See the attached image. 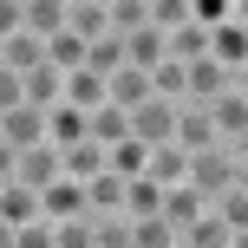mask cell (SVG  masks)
<instances>
[{"instance_id": "obj_1", "label": "cell", "mask_w": 248, "mask_h": 248, "mask_svg": "<svg viewBox=\"0 0 248 248\" xmlns=\"http://www.w3.org/2000/svg\"><path fill=\"white\" fill-rule=\"evenodd\" d=\"M242 183H248V157H235V150H202L183 170V189H196L202 202H216L222 189H242Z\"/></svg>"}, {"instance_id": "obj_2", "label": "cell", "mask_w": 248, "mask_h": 248, "mask_svg": "<svg viewBox=\"0 0 248 248\" xmlns=\"http://www.w3.org/2000/svg\"><path fill=\"white\" fill-rule=\"evenodd\" d=\"M209 59L222 72H248V7L242 0H229V20L209 26Z\"/></svg>"}, {"instance_id": "obj_3", "label": "cell", "mask_w": 248, "mask_h": 248, "mask_svg": "<svg viewBox=\"0 0 248 248\" xmlns=\"http://www.w3.org/2000/svg\"><path fill=\"white\" fill-rule=\"evenodd\" d=\"M229 85H248V72H222L216 59H196V65H183V105H216Z\"/></svg>"}, {"instance_id": "obj_4", "label": "cell", "mask_w": 248, "mask_h": 248, "mask_svg": "<svg viewBox=\"0 0 248 248\" xmlns=\"http://www.w3.org/2000/svg\"><path fill=\"white\" fill-rule=\"evenodd\" d=\"M59 150H52V144H33V150H13V183H20V189H33V196H39V189H46V183H59Z\"/></svg>"}, {"instance_id": "obj_5", "label": "cell", "mask_w": 248, "mask_h": 248, "mask_svg": "<svg viewBox=\"0 0 248 248\" xmlns=\"http://www.w3.org/2000/svg\"><path fill=\"white\" fill-rule=\"evenodd\" d=\"M170 131H176V105H163V98H144V105L131 111V144L157 150V144H170Z\"/></svg>"}, {"instance_id": "obj_6", "label": "cell", "mask_w": 248, "mask_h": 248, "mask_svg": "<svg viewBox=\"0 0 248 248\" xmlns=\"http://www.w3.org/2000/svg\"><path fill=\"white\" fill-rule=\"evenodd\" d=\"M170 144L183 150V157H202V150H216V124L202 105H176V131H170Z\"/></svg>"}, {"instance_id": "obj_7", "label": "cell", "mask_w": 248, "mask_h": 248, "mask_svg": "<svg viewBox=\"0 0 248 248\" xmlns=\"http://www.w3.org/2000/svg\"><path fill=\"white\" fill-rule=\"evenodd\" d=\"M0 144H7V150H33V144H46V111H33V105L0 111Z\"/></svg>"}, {"instance_id": "obj_8", "label": "cell", "mask_w": 248, "mask_h": 248, "mask_svg": "<svg viewBox=\"0 0 248 248\" xmlns=\"http://www.w3.org/2000/svg\"><path fill=\"white\" fill-rule=\"evenodd\" d=\"M78 216H85V189H78V183H65V176H59V183L39 189V222L59 229V222H78Z\"/></svg>"}, {"instance_id": "obj_9", "label": "cell", "mask_w": 248, "mask_h": 248, "mask_svg": "<svg viewBox=\"0 0 248 248\" xmlns=\"http://www.w3.org/2000/svg\"><path fill=\"white\" fill-rule=\"evenodd\" d=\"M65 33H72L78 46L105 39V33H111V13H105V0H65Z\"/></svg>"}, {"instance_id": "obj_10", "label": "cell", "mask_w": 248, "mask_h": 248, "mask_svg": "<svg viewBox=\"0 0 248 248\" xmlns=\"http://www.w3.org/2000/svg\"><path fill=\"white\" fill-rule=\"evenodd\" d=\"M20 33H33L39 46L65 33V0H20Z\"/></svg>"}, {"instance_id": "obj_11", "label": "cell", "mask_w": 248, "mask_h": 248, "mask_svg": "<svg viewBox=\"0 0 248 248\" xmlns=\"http://www.w3.org/2000/svg\"><path fill=\"white\" fill-rule=\"evenodd\" d=\"M183 248H248V235H235V229H229L216 209H202L196 222L183 229Z\"/></svg>"}, {"instance_id": "obj_12", "label": "cell", "mask_w": 248, "mask_h": 248, "mask_svg": "<svg viewBox=\"0 0 248 248\" xmlns=\"http://www.w3.org/2000/svg\"><path fill=\"white\" fill-rule=\"evenodd\" d=\"M183 170H189V157H183L176 144L144 150V183H157V189H183Z\"/></svg>"}, {"instance_id": "obj_13", "label": "cell", "mask_w": 248, "mask_h": 248, "mask_svg": "<svg viewBox=\"0 0 248 248\" xmlns=\"http://www.w3.org/2000/svg\"><path fill=\"white\" fill-rule=\"evenodd\" d=\"M39 65H46V46H39L33 33H13V39H0V72L26 78V72H39Z\"/></svg>"}, {"instance_id": "obj_14", "label": "cell", "mask_w": 248, "mask_h": 248, "mask_svg": "<svg viewBox=\"0 0 248 248\" xmlns=\"http://www.w3.org/2000/svg\"><path fill=\"white\" fill-rule=\"evenodd\" d=\"M85 137H92L98 150L124 144V137H131V111H118V105H98V111H85Z\"/></svg>"}, {"instance_id": "obj_15", "label": "cell", "mask_w": 248, "mask_h": 248, "mask_svg": "<svg viewBox=\"0 0 248 248\" xmlns=\"http://www.w3.org/2000/svg\"><path fill=\"white\" fill-rule=\"evenodd\" d=\"M26 222H39V196L20 183H0V229H26Z\"/></svg>"}, {"instance_id": "obj_16", "label": "cell", "mask_w": 248, "mask_h": 248, "mask_svg": "<svg viewBox=\"0 0 248 248\" xmlns=\"http://www.w3.org/2000/svg\"><path fill=\"white\" fill-rule=\"evenodd\" d=\"M59 170H65V183H92V176H105V150L85 137V144L59 150Z\"/></svg>"}, {"instance_id": "obj_17", "label": "cell", "mask_w": 248, "mask_h": 248, "mask_svg": "<svg viewBox=\"0 0 248 248\" xmlns=\"http://www.w3.org/2000/svg\"><path fill=\"white\" fill-rule=\"evenodd\" d=\"M46 144H52V150L85 144V111H72V105H52V111H46Z\"/></svg>"}, {"instance_id": "obj_18", "label": "cell", "mask_w": 248, "mask_h": 248, "mask_svg": "<svg viewBox=\"0 0 248 248\" xmlns=\"http://www.w3.org/2000/svg\"><path fill=\"white\" fill-rule=\"evenodd\" d=\"M202 209H209V202H202V196H196V189H163V209H157V216H163V222H170V229H176V235H183V229H189V222H196V216H202Z\"/></svg>"}, {"instance_id": "obj_19", "label": "cell", "mask_w": 248, "mask_h": 248, "mask_svg": "<svg viewBox=\"0 0 248 248\" xmlns=\"http://www.w3.org/2000/svg\"><path fill=\"white\" fill-rule=\"evenodd\" d=\"M157 209H163V189L144 183V176H131V183H124V222H150Z\"/></svg>"}, {"instance_id": "obj_20", "label": "cell", "mask_w": 248, "mask_h": 248, "mask_svg": "<svg viewBox=\"0 0 248 248\" xmlns=\"http://www.w3.org/2000/svg\"><path fill=\"white\" fill-rule=\"evenodd\" d=\"M131 248H183V235L163 216H150V222H131Z\"/></svg>"}, {"instance_id": "obj_21", "label": "cell", "mask_w": 248, "mask_h": 248, "mask_svg": "<svg viewBox=\"0 0 248 248\" xmlns=\"http://www.w3.org/2000/svg\"><path fill=\"white\" fill-rule=\"evenodd\" d=\"M209 209L222 216V222L235 229V235H248V183H242V189H222V196H216Z\"/></svg>"}, {"instance_id": "obj_22", "label": "cell", "mask_w": 248, "mask_h": 248, "mask_svg": "<svg viewBox=\"0 0 248 248\" xmlns=\"http://www.w3.org/2000/svg\"><path fill=\"white\" fill-rule=\"evenodd\" d=\"M105 13H111V39H124V33L144 26V0H105Z\"/></svg>"}, {"instance_id": "obj_23", "label": "cell", "mask_w": 248, "mask_h": 248, "mask_svg": "<svg viewBox=\"0 0 248 248\" xmlns=\"http://www.w3.org/2000/svg\"><path fill=\"white\" fill-rule=\"evenodd\" d=\"M52 248H92V222H85V216H78V222H59V229H52Z\"/></svg>"}, {"instance_id": "obj_24", "label": "cell", "mask_w": 248, "mask_h": 248, "mask_svg": "<svg viewBox=\"0 0 248 248\" xmlns=\"http://www.w3.org/2000/svg\"><path fill=\"white\" fill-rule=\"evenodd\" d=\"M13 248H52V229H46V222H26V229H13Z\"/></svg>"}, {"instance_id": "obj_25", "label": "cell", "mask_w": 248, "mask_h": 248, "mask_svg": "<svg viewBox=\"0 0 248 248\" xmlns=\"http://www.w3.org/2000/svg\"><path fill=\"white\" fill-rule=\"evenodd\" d=\"M20 33V0H0V39Z\"/></svg>"}, {"instance_id": "obj_26", "label": "cell", "mask_w": 248, "mask_h": 248, "mask_svg": "<svg viewBox=\"0 0 248 248\" xmlns=\"http://www.w3.org/2000/svg\"><path fill=\"white\" fill-rule=\"evenodd\" d=\"M13 105H20V78L0 72V111H13Z\"/></svg>"}, {"instance_id": "obj_27", "label": "cell", "mask_w": 248, "mask_h": 248, "mask_svg": "<svg viewBox=\"0 0 248 248\" xmlns=\"http://www.w3.org/2000/svg\"><path fill=\"white\" fill-rule=\"evenodd\" d=\"M0 183H13V150L0 144Z\"/></svg>"}, {"instance_id": "obj_28", "label": "cell", "mask_w": 248, "mask_h": 248, "mask_svg": "<svg viewBox=\"0 0 248 248\" xmlns=\"http://www.w3.org/2000/svg\"><path fill=\"white\" fill-rule=\"evenodd\" d=\"M0 248H13V229H0Z\"/></svg>"}]
</instances>
